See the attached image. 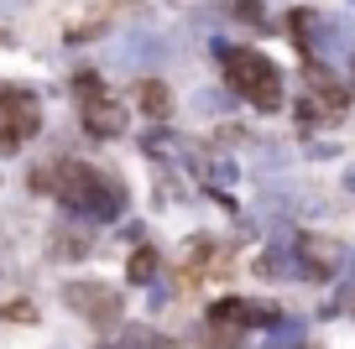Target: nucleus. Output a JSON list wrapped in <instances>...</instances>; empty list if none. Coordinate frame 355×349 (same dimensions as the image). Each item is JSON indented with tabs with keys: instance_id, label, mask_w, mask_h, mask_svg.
<instances>
[{
	"instance_id": "obj_10",
	"label": "nucleus",
	"mask_w": 355,
	"mask_h": 349,
	"mask_svg": "<svg viewBox=\"0 0 355 349\" xmlns=\"http://www.w3.org/2000/svg\"><path fill=\"white\" fill-rule=\"evenodd\" d=\"M350 63H355V57H350ZM350 94H355V84H350Z\"/></svg>"
},
{
	"instance_id": "obj_4",
	"label": "nucleus",
	"mask_w": 355,
	"mask_h": 349,
	"mask_svg": "<svg viewBox=\"0 0 355 349\" xmlns=\"http://www.w3.org/2000/svg\"><path fill=\"white\" fill-rule=\"evenodd\" d=\"M63 303L73 307L84 323H94V328H115V323H121V292L105 287V282H68Z\"/></svg>"
},
{
	"instance_id": "obj_7",
	"label": "nucleus",
	"mask_w": 355,
	"mask_h": 349,
	"mask_svg": "<svg viewBox=\"0 0 355 349\" xmlns=\"http://www.w3.org/2000/svg\"><path fill=\"white\" fill-rule=\"evenodd\" d=\"M136 99H141V115H152V120H162L167 109H173V94H167V84H157V78H141V84H136Z\"/></svg>"
},
{
	"instance_id": "obj_5",
	"label": "nucleus",
	"mask_w": 355,
	"mask_h": 349,
	"mask_svg": "<svg viewBox=\"0 0 355 349\" xmlns=\"http://www.w3.org/2000/svg\"><path fill=\"white\" fill-rule=\"evenodd\" d=\"M303 266H309L313 276H340L345 266H350V251H345L340 240H324V235H303Z\"/></svg>"
},
{
	"instance_id": "obj_8",
	"label": "nucleus",
	"mask_w": 355,
	"mask_h": 349,
	"mask_svg": "<svg viewBox=\"0 0 355 349\" xmlns=\"http://www.w3.org/2000/svg\"><path fill=\"white\" fill-rule=\"evenodd\" d=\"M125 276H131L136 287L157 282V251H152V245H141V251H131V266H125Z\"/></svg>"
},
{
	"instance_id": "obj_3",
	"label": "nucleus",
	"mask_w": 355,
	"mask_h": 349,
	"mask_svg": "<svg viewBox=\"0 0 355 349\" xmlns=\"http://www.w3.org/2000/svg\"><path fill=\"white\" fill-rule=\"evenodd\" d=\"M42 125V109L26 89H0V152L11 156L21 141H32Z\"/></svg>"
},
{
	"instance_id": "obj_1",
	"label": "nucleus",
	"mask_w": 355,
	"mask_h": 349,
	"mask_svg": "<svg viewBox=\"0 0 355 349\" xmlns=\"http://www.w3.org/2000/svg\"><path fill=\"white\" fill-rule=\"evenodd\" d=\"M53 193L63 198L73 214H94V219H110L125 208V188L115 177H105L100 167L89 162H58L53 167Z\"/></svg>"
},
{
	"instance_id": "obj_2",
	"label": "nucleus",
	"mask_w": 355,
	"mask_h": 349,
	"mask_svg": "<svg viewBox=\"0 0 355 349\" xmlns=\"http://www.w3.org/2000/svg\"><path fill=\"white\" fill-rule=\"evenodd\" d=\"M225 78L241 99H251L256 109H277L282 105V73L272 68V57L256 47H225Z\"/></svg>"
},
{
	"instance_id": "obj_6",
	"label": "nucleus",
	"mask_w": 355,
	"mask_h": 349,
	"mask_svg": "<svg viewBox=\"0 0 355 349\" xmlns=\"http://www.w3.org/2000/svg\"><path fill=\"white\" fill-rule=\"evenodd\" d=\"M84 131L89 136H121L125 131V105L110 94H94L84 99Z\"/></svg>"
},
{
	"instance_id": "obj_9",
	"label": "nucleus",
	"mask_w": 355,
	"mask_h": 349,
	"mask_svg": "<svg viewBox=\"0 0 355 349\" xmlns=\"http://www.w3.org/2000/svg\"><path fill=\"white\" fill-rule=\"evenodd\" d=\"M230 11L241 16V21H256V16H261V0H230Z\"/></svg>"
}]
</instances>
